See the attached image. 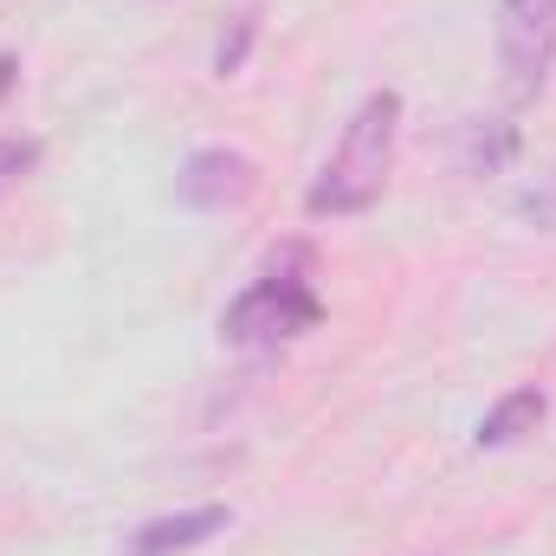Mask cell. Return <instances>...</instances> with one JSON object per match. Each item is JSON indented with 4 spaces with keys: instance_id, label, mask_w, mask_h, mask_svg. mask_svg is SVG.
Returning <instances> with one entry per match:
<instances>
[{
    "instance_id": "6da1fadb",
    "label": "cell",
    "mask_w": 556,
    "mask_h": 556,
    "mask_svg": "<svg viewBox=\"0 0 556 556\" xmlns=\"http://www.w3.org/2000/svg\"><path fill=\"white\" fill-rule=\"evenodd\" d=\"M395 142H402V91H369L343 137L330 149V162L317 168L311 194H304V214L311 220H350V214H369L389 188V168H395Z\"/></svg>"
},
{
    "instance_id": "7a4b0ae2",
    "label": "cell",
    "mask_w": 556,
    "mask_h": 556,
    "mask_svg": "<svg viewBox=\"0 0 556 556\" xmlns=\"http://www.w3.org/2000/svg\"><path fill=\"white\" fill-rule=\"evenodd\" d=\"M317 324H324V298L311 285V253L304 247H291L285 260H273L220 311V337L233 350H285V343L311 337Z\"/></svg>"
},
{
    "instance_id": "3957f363",
    "label": "cell",
    "mask_w": 556,
    "mask_h": 556,
    "mask_svg": "<svg viewBox=\"0 0 556 556\" xmlns=\"http://www.w3.org/2000/svg\"><path fill=\"white\" fill-rule=\"evenodd\" d=\"M498 65L511 98H538L556 65V0H498Z\"/></svg>"
},
{
    "instance_id": "277c9868",
    "label": "cell",
    "mask_w": 556,
    "mask_h": 556,
    "mask_svg": "<svg viewBox=\"0 0 556 556\" xmlns=\"http://www.w3.org/2000/svg\"><path fill=\"white\" fill-rule=\"evenodd\" d=\"M260 194V162L247 149H227V142H207L181 162L175 175V201L194 207V214H233Z\"/></svg>"
},
{
    "instance_id": "5b68a950",
    "label": "cell",
    "mask_w": 556,
    "mask_h": 556,
    "mask_svg": "<svg viewBox=\"0 0 556 556\" xmlns=\"http://www.w3.org/2000/svg\"><path fill=\"white\" fill-rule=\"evenodd\" d=\"M233 525L227 505H188V511H168V518H149L124 538V556H188L201 544H214L220 531Z\"/></svg>"
},
{
    "instance_id": "8992f818",
    "label": "cell",
    "mask_w": 556,
    "mask_h": 556,
    "mask_svg": "<svg viewBox=\"0 0 556 556\" xmlns=\"http://www.w3.org/2000/svg\"><path fill=\"white\" fill-rule=\"evenodd\" d=\"M544 415H551V395L538 389V382H525V389H511V395H498L492 408H485V420H479V453H498V446H518V440H531L538 427H544Z\"/></svg>"
},
{
    "instance_id": "52a82bcc",
    "label": "cell",
    "mask_w": 556,
    "mask_h": 556,
    "mask_svg": "<svg viewBox=\"0 0 556 556\" xmlns=\"http://www.w3.org/2000/svg\"><path fill=\"white\" fill-rule=\"evenodd\" d=\"M518 155V130L511 124H466V168L472 175H492Z\"/></svg>"
},
{
    "instance_id": "ba28073f",
    "label": "cell",
    "mask_w": 556,
    "mask_h": 556,
    "mask_svg": "<svg viewBox=\"0 0 556 556\" xmlns=\"http://www.w3.org/2000/svg\"><path fill=\"white\" fill-rule=\"evenodd\" d=\"M253 39H260V13L247 7V13H233V26H227V33H220V46H214V72H220V78L247 72V52H253Z\"/></svg>"
},
{
    "instance_id": "9c48e42d",
    "label": "cell",
    "mask_w": 556,
    "mask_h": 556,
    "mask_svg": "<svg viewBox=\"0 0 556 556\" xmlns=\"http://www.w3.org/2000/svg\"><path fill=\"white\" fill-rule=\"evenodd\" d=\"M33 168H39V142L33 137H0V201H7Z\"/></svg>"
},
{
    "instance_id": "30bf717a",
    "label": "cell",
    "mask_w": 556,
    "mask_h": 556,
    "mask_svg": "<svg viewBox=\"0 0 556 556\" xmlns=\"http://www.w3.org/2000/svg\"><path fill=\"white\" fill-rule=\"evenodd\" d=\"M518 220H525V227H538V233H556V175H544L538 188H525V194H518Z\"/></svg>"
},
{
    "instance_id": "8fae6325",
    "label": "cell",
    "mask_w": 556,
    "mask_h": 556,
    "mask_svg": "<svg viewBox=\"0 0 556 556\" xmlns=\"http://www.w3.org/2000/svg\"><path fill=\"white\" fill-rule=\"evenodd\" d=\"M13 85H20V59H13V52H0V104L13 98Z\"/></svg>"
}]
</instances>
